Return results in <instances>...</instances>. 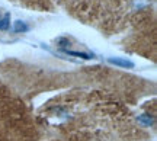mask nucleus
<instances>
[{
    "label": "nucleus",
    "instance_id": "3",
    "mask_svg": "<svg viewBox=\"0 0 157 141\" xmlns=\"http://www.w3.org/2000/svg\"><path fill=\"white\" fill-rule=\"evenodd\" d=\"M28 31H29V26L25 22H22V21H15L13 22V32L21 34V32H28Z\"/></svg>",
    "mask_w": 157,
    "mask_h": 141
},
{
    "label": "nucleus",
    "instance_id": "5",
    "mask_svg": "<svg viewBox=\"0 0 157 141\" xmlns=\"http://www.w3.org/2000/svg\"><path fill=\"white\" fill-rule=\"evenodd\" d=\"M57 44L60 47H63V48H66L67 45H70V41H68L67 38H58V40H57Z\"/></svg>",
    "mask_w": 157,
    "mask_h": 141
},
{
    "label": "nucleus",
    "instance_id": "1",
    "mask_svg": "<svg viewBox=\"0 0 157 141\" xmlns=\"http://www.w3.org/2000/svg\"><path fill=\"white\" fill-rule=\"evenodd\" d=\"M108 63L109 64H113L117 67H121V68H134L135 64L131 60H127V58H121V57H109L108 58Z\"/></svg>",
    "mask_w": 157,
    "mask_h": 141
},
{
    "label": "nucleus",
    "instance_id": "4",
    "mask_svg": "<svg viewBox=\"0 0 157 141\" xmlns=\"http://www.w3.org/2000/svg\"><path fill=\"white\" fill-rule=\"evenodd\" d=\"M9 26H10V15L6 13L5 16L0 19V31H6Z\"/></svg>",
    "mask_w": 157,
    "mask_h": 141
},
{
    "label": "nucleus",
    "instance_id": "2",
    "mask_svg": "<svg viewBox=\"0 0 157 141\" xmlns=\"http://www.w3.org/2000/svg\"><path fill=\"white\" fill-rule=\"evenodd\" d=\"M64 54L67 55H73V57H78V58H83V60H92L95 58L93 52H80V51H71V50H63Z\"/></svg>",
    "mask_w": 157,
    "mask_h": 141
}]
</instances>
